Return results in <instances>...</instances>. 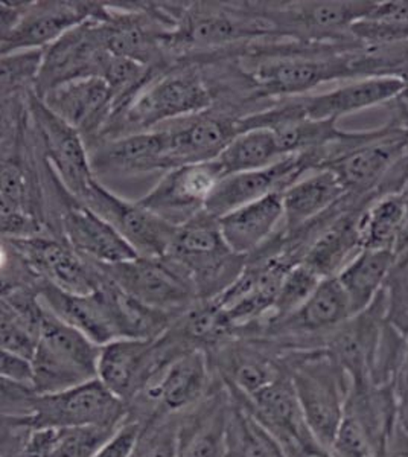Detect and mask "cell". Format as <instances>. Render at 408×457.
<instances>
[{
	"mask_svg": "<svg viewBox=\"0 0 408 457\" xmlns=\"http://www.w3.org/2000/svg\"><path fill=\"white\" fill-rule=\"evenodd\" d=\"M284 363L312 436L323 447H331L346 411L351 377L326 348L288 351Z\"/></svg>",
	"mask_w": 408,
	"mask_h": 457,
	"instance_id": "6da1fadb",
	"label": "cell"
},
{
	"mask_svg": "<svg viewBox=\"0 0 408 457\" xmlns=\"http://www.w3.org/2000/svg\"><path fill=\"white\" fill-rule=\"evenodd\" d=\"M101 346L46 308L37 346L32 387L51 395L98 378Z\"/></svg>",
	"mask_w": 408,
	"mask_h": 457,
	"instance_id": "7a4b0ae2",
	"label": "cell"
},
{
	"mask_svg": "<svg viewBox=\"0 0 408 457\" xmlns=\"http://www.w3.org/2000/svg\"><path fill=\"white\" fill-rule=\"evenodd\" d=\"M183 265L196 284L198 301H212L243 273V265L222 238L218 220L206 211L177 228L168 255Z\"/></svg>",
	"mask_w": 408,
	"mask_h": 457,
	"instance_id": "3957f363",
	"label": "cell"
},
{
	"mask_svg": "<svg viewBox=\"0 0 408 457\" xmlns=\"http://www.w3.org/2000/svg\"><path fill=\"white\" fill-rule=\"evenodd\" d=\"M96 265L109 281L146 307L180 316L198 302L189 271L170 256Z\"/></svg>",
	"mask_w": 408,
	"mask_h": 457,
	"instance_id": "277c9868",
	"label": "cell"
},
{
	"mask_svg": "<svg viewBox=\"0 0 408 457\" xmlns=\"http://www.w3.org/2000/svg\"><path fill=\"white\" fill-rule=\"evenodd\" d=\"M211 360L194 349L166 364L127 404L129 418L144 422L157 411L180 415L198 404L217 385Z\"/></svg>",
	"mask_w": 408,
	"mask_h": 457,
	"instance_id": "5b68a950",
	"label": "cell"
},
{
	"mask_svg": "<svg viewBox=\"0 0 408 457\" xmlns=\"http://www.w3.org/2000/svg\"><path fill=\"white\" fill-rule=\"evenodd\" d=\"M357 42L334 45L321 51L271 58L259 62L252 71V79L265 95L271 96H304L321 84L355 79L352 54L360 49Z\"/></svg>",
	"mask_w": 408,
	"mask_h": 457,
	"instance_id": "8992f818",
	"label": "cell"
},
{
	"mask_svg": "<svg viewBox=\"0 0 408 457\" xmlns=\"http://www.w3.org/2000/svg\"><path fill=\"white\" fill-rule=\"evenodd\" d=\"M127 416L124 401L96 378L58 394H37L29 415L21 420L34 428L98 427L116 430Z\"/></svg>",
	"mask_w": 408,
	"mask_h": 457,
	"instance_id": "52a82bcc",
	"label": "cell"
},
{
	"mask_svg": "<svg viewBox=\"0 0 408 457\" xmlns=\"http://www.w3.org/2000/svg\"><path fill=\"white\" fill-rule=\"evenodd\" d=\"M372 0L293 2L271 10L279 34L295 37L308 46L355 42L351 28L372 12Z\"/></svg>",
	"mask_w": 408,
	"mask_h": 457,
	"instance_id": "ba28073f",
	"label": "cell"
},
{
	"mask_svg": "<svg viewBox=\"0 0 408 457\" xmlns=\"http://www.w3.org/2000/svg\"><path fill=\"white\" fill-rule=\"evenodd\" d=\"M104 21H84L45 49L42 71L36 84L38 98L62 84L92 77L101 79L110 57Z\"/></svg>",
	"mask_w": 408,
	"mask_h": 457,
	"instance_id": "9c48e42d",
	"label": "cell"
},
{
	"mask_svg": "<svg viewBox=\"0 0 408 457\" xmlns=\"http://www.w3.org/2000/svg\"><path fill=\"white\" fill-rule=\"evenodd\" d=\"M112 224L136 253L144 258L168 255L176 237L177 226L142 208L137 202H127L110 193L95 180L83 197L78 200Z\"/></svg>",
	"mask_w": 408,
	"mask_h": 457,
	"instance_id": "30bf717a",
	"label": "cell"
},
{
	"mask_svg": "<svg viewBox=\"0 0 408 457\" xmlns=\"http://www.w3.org/2000/svg\"><path fill=\"white\" fill-rule=\"evenodd\" d=\"M211 94L196 73H171L150 84L125 110L124 120L136 133L203 113L211 105Z\"/></svg>",
	"mask_w": 408,
	"mask_h": 457,
	"instance_id": "8fae6325",
	"label": "cell"
},
{
	"mask_svg": "<svg viewBox=\"0 0 408 457\" xmlns=\"http://www.w3.org/2000/svg\"><path fill=\"white\" fill-rule=\"evenodd\" d=\"M224 176L217 159L174 168L166 171L137 203L179 228L204 211L207 200Z\"/></svg>",
	"mask_w": 408,
	"mask_h": 457,
	"instance_id": "7c38bea8",
	"label": "cell"
},
{
	"mask_svg": "<svg viewBox=\"0 0 408 457\" xmlns=\"http://www.w3.org/2000/svg\"><path fill=\"white\" fill-rule=\"evenodd\" d=\"M107 14V8L87 2H25L16 27L2 36V55L46 49L84 21L105 19Z\"/></svg>",
	"mask_w": 408,
	"mask_h": 457,
	"instance_id": "4fadbf2b",
	"label": "cell"
},
{
	"mask_svg": "<svg viewBox=\"0 0 408 457\" xmlns=\"http://www.w3.org/2000/svg\"><path fill=\"white\" fill-rule=\"evenodd\" d=\"M306 171H314L311 153L284 157L271 167L256 171L229 174L218 183L212 195L207 200L204 211L213 219H221L246 204L258 202L274 193H284Z\"/></svg>",
	"mask_w": 408,
	"mask_h": 457,
	"instance_id": "5bb4252c",
	"label": "cell"
},
{
	"mask_svg": "<svg viewBox=\"0 0 408 457\" xmlns=\"http://www.w3.org/2000/svg\"><path fill=\"white\" fill-rule=\"evenodd\" d=\"M21 253L25 264L42 276L45 282L71 295H92L105 284L107 278L98 265H88L83 256L69 245L55 239L34 237L5 239Z\"/></svg>",
	"mask_w": 408,
	"mask_h": 457,
	"instance_id": "9a60e30c",
	"label": "cell"
},
{
	"mask_svg": "<svg viewBox=\"0 0 408 457\" xmlns=\"http://www.w3.org/2000/svg\"><path fill=\"white\" fill-rule=\"evenodd\" d=\"M29 104L47 156L69 191L79 200L96 180L83 136L52 113L37 95H32Z\"/></svg>",
	"mask_w": 408,
	"mask_h": 457,
	"instance_id": "2e32d148",
	"label": "cell"
},
{
	"mask_svg": "<svg viewBox=\"0 0 408 457\" xmlns=\"http://www.w3.org/2000/svg\"><path fill=\"white\" fill-rule=\"evenodd\" d=\"M162 366L157 340L118 338L101 346L98 379L129 404Z\"/></svg>",
	"mask_w": 408,
	"mask_h": 457,
	"instance_id": "e0dca14e",
	"label": "cell"
},
{
	"mask_svg": "<svg viewBox=\"0 0 408 457\" xmlns=\"http://www.w3.org/2000/svg\"><path fill=\"white\" fill-rule=\"evenodd\" d=\"M38 295L43 305L52 314L83 333L98 346L121 338L109 279L92 295H71L49 282H43L38 287Z\"/></svg>",
	"mask_w": 408,
	"mask_h": 457,
	"instance_id": "ac0fdd59",
	"label": "cell"
},
{
	"mask_svg": "<svg viewBox=\"0 0 408 457\" xmlns=\"http://www.w3.org/2000/svg\"><path fill=\"white\" fill-rule=\"evenodd\" d=\"M233 398L221 379L198 404L180 413L177 457H224Z\"/></svg>",
	"mask_w": 408,
	"mask_h": 457,
	"instance_id": "d6986e66",
	"label": "cell"
},
{
	"mask_svg": "<svg viewBox=\"0 0 408 457\" xmlns=\"http://www.w3.org/2000/svg\"><path fill=\"white\" fill-rule=\"evenodd\" d=\"M161 129L168 136V171L189 163L215 161L239 133L237 120L204 113L171 120Z\"/></svg>",
	"mask_w": 408,
	"mask_h": 457,
	"instance_id": "ffe728a7",
	"label": "cell"
},
{
	"mask_svg": "<svg viewBox=\"0 0 408 457\" xmlns=\"http://www.w3.org/2000/svg\"><path fill=\"white\" fill-rule=\"evenodd\" d=\"M40 99L83 137L98 135L114 118L113 96L99 77L62 84Z\"/></svg>",
	"mask_w": 408,
	"mask_h": 457,
	"instance_id": "44dd1931",
	"label": "cell"
},
{
	"mask_svg": "<svg viewBox=\"0 0 408 457\" xmlns=\"http://www.w3.org/2000/svg\"><path fill=\"white\" fill-rule=\"evenodd\" d=\"M279 34L270 16H247L228 8H202L187 16L176 32H168L165 42L194 46H221L248 37Z\"/></svg>",
	"mask_w": 408,
	"mask_h": 457,
	"instance_id": "7402d4cb",
	"label": "cell"
},
{
	"mask_svg": "<svg viewBox=\"0 0 408 457\" xmlns=\"http://www.w3.org/2000/svg\"><path fill=\"white\" fill-rule=\"evenodd\" d=\"M232 396L279 441L282 448L312 436L288 372L254 395Z\"/></svg>",
	"mask_w": 408,
	"mask_h": 457,
	"instance_id": "603a6c76",
	"label": "cell"
},
{
	"mask_svg": "<svg viewBox=\"0 0 408 457\" xmlns=\"http://www.w3.org/2000/svg\"><path fill=\"white\" fill-rule=\"evenodd\" d=\"M405 84L388 77L354 79L331 92L293 99L306 118L317 120H338L341 116L388 104L403 92Z\"/></svg>",
	"mask_w": 408,
	"mask_h": 457,
	"instance_id": "cb8c5ba5",
	"label": "cell"
},
{
	"mask_svg": "<svg viewBox=\"0 0 408 457\" xmlns=\"http://www.w3.org/2000/svg\"><path fill=\"white\" fill-rule=\"evenodd\" d=\"M62 228L68 245L79 255L94 261V264H120L139 256L112 224L83 203L66 211Z\"/></svg>",
	"mask_w": 408,
	"mask_h": 457,
	"instance_id": "d4e9b609",
	"label": "cell"
},
{
	"mask_svg": "<svg viewBox=\"0 0 408 457\" xmlns=\"http://www.w3.org/2000/svg\"><path fill=\"white\" fill-rule=\"evenodd\" d=\"M92 167L103 171H168V136L159 127L107 142L95 153Z\"/></svg>",
	"mask_w": 408,
	"mask_h": 457,
	"instance_id": "484cf974",
	"label": "cell"
},
{
	"mask_svg": "<svg viewBox=\"0 0 408 457\" xmlns=\"http://www.w3.org/2000/svg\"><path fill=\"white\" fill-rule=\"evenodd\" d=\"M280 220H284L282 193H274L224 215L218 224L229 249L243 258L273 234Z\"/></svg>",
	"mask_w": 408,
	"mask_h": 457,
	"instance_id": "4316f807",
	"label": "cell"
},
{
	"mask_svg": "<svg viewBox=\"0 0 408 457\" xmlns=\"http://www.w3.org/2000/svg\"><path fill=\"white\" fill-rule=\"evenodd\" d=\"M347 189L340 179L329 170H317L282 193L284 220L289 230L314 221L338 203L345 202Z\"/></svg>",
	"mask_w": 408,
	"mask_h": 457,
	"instance_id": "83f0119b",
	"label": "cell"
},
{
	"mask_svg": "<svg viewBox=\"0 0 408 457\" xmlns=\"http://www.w3.org/2000/svg\"><path fill=\"white\" fill-rule=\"evenodd\" d=\"M398 256L393 250H360L336 276L357 316L377 301Z\"/></svg>",
	"mask_w": 408,
	"mask_h": 457,
	"instance_id": "f1b7e54d",
	"label": "cell"
},
{
	"mask_svg": "<svg viewBox=\"0 0 408 457\" xmlns=\"http://www.w3.org/2000/svg\"><path fill=\"white\" fill-rule=\"evenodd\" d=\"M404 213L405 194H384L369 203L357 220L360 250L395 252L403 228Z\"/></svg>",
	"mask_w": 408,
	"mask_h": 457,
	"instance_id": "f546056e",
	"label": "cell"
},
{
	"mask_svg": "<svg viewBox=\"0 0 408 457\" xmlns=\"http://www.w3.org/2000/svg\"><path fill=\"white\" fill-rule=\"evenodd\" d=\"M104 25L109 53L145 66L154 58L159 42L168 36V32L155 31L137 16H113L109 12Z\"/></svg>",
	"mask_w": 408,
	"mask_h": 457,
	"instance_id": "4dcf8cb0",
	"label": "cell"
},
{
	"mask_svg": "<svg viewBox=\"0 0 408 457\" xmlns=\"http://www.w3.org/2000/svg\"><path fill=\"white\" fill-rule=\"evenodd\" d=\"M271 129L239 131L217 157L226 176L256 171L284 159Z\"/></svg>",
	"mask_w": 408,
	"mask_h": 457,
	"instance_id": "1f68e13d",
	"label": "cell"
},
{
	"mask_svg": "<svg viewBox=\"0 0 408 457\" xmlns=\"http://www.w3.org/2000/svg\"><path fill=\"white\" fill-rule=\"evenodd\" d=\"M224 457H287V454L279 441L233 398Z\"/></svg>",
	"mask_w": 408,
	"mask_h": 457,
	"instance_id": "d6a6232c",
	"label": "cell"
},
{
	"mask_svg": "<svg viewBox=\"0 0 408 457\" xmlns=\"http://www.w3.org/2000/svg\"><path fill=\"white\" fill-rule=\"evenodd\" d=\"M362 46H379L408 40V0L377 2L372 12L351 28Z\"/></svg>",
	"mask_w": 408,
	"mask_h": 457,
	"instance_id": "836d02e7",
	"label": "cell"
},
{
	"mask_svg": "<svg viewBox=\"0 0 408 457\" xmlns=\"http://www.w3.org/2000/svg\"><path fill=\"white\" fill-rule=\"evenodd\" d=\"M321 281L323 278L304 261L291 265L280 284L279 293L274 301L273 310L270 312L267 327L280 322L297 312L312 296V293L321 286Z\"/></svg>",
	"mask_w": 408,
	"mask_h": 457,
	"instance_id": "e575fe53",
	"label": "cell"
},
{
	"mask_svg": "<svg viewBox=\"0 0 408 457\" xmlns=\"http://www.w3.org/2000/svg\"><path fill=\"white\" fill-rule=\"evenodd\" d=\"M180 415L157 411L142 422L131 457H177Z\"/></svg>",
	"mask_w": 408,
	"mask_h": 457,
	"instance_id": "d590c367",
	"label": "cell"
},
{
	"mask_svg": "<svg viewBox=\"0 0 408 457\" xmlns=\"http://www.w3.org/2000/svg\"><path fill=\"white\" fill-rule=\"evenodd\" d=\"M43 57L45 49H25L2 55V95H8L29 86L36 87L42 71Z\"/></svg>",
	"mask_w": 408,
	"mask_h": 457,
	"instance_id": "8d00e7d4",
	"label": "cell"
},
{
	"mask_svg": "<svg viewBox=\"0 0 408 457\" xmlns=\"http://www.w3.org/2000/svg\"><path fill=\"white\" fill-rule=\"evenodd\" d=\"M113 433L98 427L55 428L52 457H94Z\"/></svg>",
	"mask_w": 408,
	"mask_h": 457,
	"instance_id": "74e56055",
	"label": "cell"
},
{
	"mask_svg": "<svg viewBox=\"0 0 408 457\" xmlns=\"http://www.w3.org/2000/svg\"><path fill=\"white\" fill-rule=\"evenodd\" d=\"M2 351L17 353L21 357L32 360L36 355L40 334L34 328L29 327L25 320H21L16 312L8 305L2 303Z\"/></svg>",
	"mask_w": 408,
	"mask_h": 457,
	"instance_id": "f35d334b",
	"label": "cell"
},
{
	"mask_svg": "<svg viewBox=\"0 0 408 457\" xmlns=\"http://www.w3.org/2000/svg\"><path fill=\"white\" fill-rule=\"evenodd\" d=\"M395 405V435L393 441L408 442V349L388 383Z\"/></svg>",
	"mask_w": 408,
	"mask_h": 457,
	"instance_id": "ab89813d",
	"label": "cell"
},
{
	"mask_svg": "<svg viewBox=\"0 0 408 457\" xmlns=\"http://www.w3.org/2000/svg\"><path fill=\"white\" fill-rule=\"evenodd\" d=\"M26 212L25 179L14 161H2V215Z\"/></svg>",
	"mask_w": 408,
	"mask_h": 457,
	"instance_id": "60d3db41",
	"label": "cell"
},
{
	"mask_svg": "<svg viewBox=\"0 0 408 457\" xmlns=\"http://www.w3.org/2000/svg\"><path fill=\"white\" fill-rule=\"evenodd\" d=\"M140 428L142 422L127 416V420L114 430L107 441L104 442L94 457H131L135 452Z\"/></svg>",
	"mask_w": 408,
	"mask_h": 457,
	"instance_id": "b9f144b4",
	"label": "cell"
},
{
	"mask_svg": "<svg viewBox=\"0 0 408 457\" xmlns=\"http://www.w3.org/2000/svg\"><path fill=\"white\" fill-rule=\"evenodd\" d=\"M0 374H2V379L10 381V383L32 386L34 364H32V360L26 359V357L2 351Z\"/></svg>",
	"mask_w": 408,
	"mask_h": 457,
	"instance_id": "7bdbcfd3",
	"label": "cell"
},
{
	"mask_svg": "<svg viewBox=\"0 0 408 457\" xmlns=\"http://www.w3.org/2000/svg\"><path fill=\"white\" fill-rule=\"evenodd\" d=\"M287 457H334L314 436L306 437L284 448Z\"/></svg>",
	"mask_w": 408,
	"mask_h": 457,
	"instance_id": "ee69618b",
	"label": "cell"
},
{
	"mask_svg": "<svg viewBox=\"0 0 408 457\" xmlns=\"http://www.w3.org/2000/svg\"><path fill=\"white\" fill-rule=\"evenodd\" d=\"M388 105L392 107V120L408 130V86Z\"/></svg>",
	"mask_w": 408,
	"mask_h": 457,
	"instance_id": "f6af8a7d",
	"label": "cell"
},
{
	"mask_svg": "<svg viewBox=\"0 0 408 457\" xmlns=\"http://www.w3.org/2000/svg\"><path fill=\"white\" fill-rule=\"evenodd\" d=\"M396 256L404 255L408 252V195H405V213H404L403 228L399 234L398 245H396Z\"/></svg>",
	"mask_w": 408,
	"mask_h": 457,
	"instance_id": "bcb514c9",
	"label": "cell"
},
{
	"mask_svg": "<svg viewBox=\"0 0 408 457\" xmlns=\"http://www.w3.org/2000/svg\"><path fill=\"white\" fill-rule=\"evenodd\" d=\"M393 79H399V81H403L405 86H408V62H405L404 66H401V68L395 72Z\"/></svg>",
	"mask_w": 408,
	"mask_h": 457,
	"instance_id": "7dc6e473",
	"label": "cell"
},
{
	"mask_svg": "<svg viewBox=\"0 0 408 457\" xmlns=\"http://www.w3.org/2000/svg\"><path fill=\"white\" fill-rule=\"evenodd\" d=\"M405 340H407V342H408V336H407V338H405Z\"/></svg>",
	"mask_w": 408,
	"mask_h": 457,
	"instance_id": "c3c4849f",
	"label": "cell"
}]
</instances>
